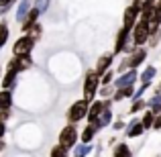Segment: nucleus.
I'll use <instances>...</instances> for the list:
<instances>
[{"label": "nucleus", "instance_id": "obj_1", "mask_svg": "<svg viewBox=\"0 0 161 157\" xmlns=\"http://www.w3.org/2000/svg\"><path fill=\"white\" fill-rule=\"evenodd\" d=\"M98 88H100V76L94 71V67L92 70L86 71V76H84V96L82 98L86 100V102H92V100L98 96Z\"/></svg>", "mask_w": 161, "mask_h": 157}, {"label": "nucleus", "instance_id": "obj_2", "mask_svg": "<svg viewBox=\"0 0 161 157\" xmlns=\"http://www.w3.org/2000/svg\"><path fill=\"white\" fill-rule=\"evenodd\" d=\"M57 141H59V145H61L63 149L71 151L75 145H78V125H71V122H67L65 126H61Z\"/></svg>", "mask_w": 161, "mask_h": 157}, {"label": "nucleus", "instance_id": "obj_3", "mask_svg": "<svg viewBox=\"0 0 161 157\" xmlns=\"http://www.w3.org/2000/svg\"><path fill=\"white\" fill-rule=\"evenodd\" d=\"M88 106H90V102H86L84 98L75 100V102L71 104L69 108H67V112H65L67 122H71V125H78L80 121H84V118L88 116Z\"/></svg>", "mask_w": 161, "mask_h": 157}, {"label": "nucleus", "instance_id": "obj_4", "mask_svg": "<svg viewBox=\"0 0 161 157\" xmlns=\"http://www.w3.org/2000/svg\"><path fill=\"white\" fill-rule=\"evenodd\" d=\"M147 39H149V23L139 19L135 23V27L130 29V41H133L135 47H145Z\"/></svg>", "mask_w": 161, "mask_h": 157}, {"label": "nucleus", "instance_id": "obj_5", "mask_svg": "<svg viewBox=\"0 0 161 157\" xmlns=\"http://www.w3.org/2000/svg\"><path fill=\"white\" fill-rule=\"evenodd\" d=\"M35 41L31 39L29 35H20L19 39L14 41L12 45V57H20V55H31V51L35 49Z\"/></svg>", "mask_w": 161, "mask_h": 157}, {"label": "nucleus", "instance_id": "obj_6", "mask_svg": "<svg viewBox=\"0 0 161 157\" xmlns=\"http://www.w3.org/2000/svg\"><path fill=\"white\" fill-rule=\"evenodd\" d=\"M33 67V57L31 55H20V57H10L6 63V70L14 71V74H23Z\"/></svg>", "mask_w": 161, "mask_h": 157}, {"label": "nucleus", "instance_id": "obj_7", "mask_svg": "<svg viewBox=\"0 0 161 157\" xmlns=\"http://www.w3.org/2000/svg\"><path fill=\"white\" fill-rule=\"evenodd\" d=\"M137 82H139V71L137 70H126L114 80L112 86L114 88H126V86H135Z\"/></svg>", "mask_w": 161, "mask_h": 157}, {"label": "nucleus", "instance_id": "obj_8", "mask_svg": "<svg viewBox=\"0 0 161 157\" xmlns=\"http://www.w3.org/2000/svg\"><path fill=\"white\" fill-rule=\"evenodd\" d=\"M137 20H139V8L133 6V4H129V6L125 8V14H122V27L130 31Z\"/></svg>", "mask_w": 161, "mask_h": 157}, {"label": "nucleus", "instance_id": "obj_9", "mask_svg": "<svg viewBox=\"0 0 161 157\" xmlns=\"http://www.w3.org/2000/svg\"><path fill=\"white\" fill-rule=\"evenodd\" d=\"M129 39H130V31L122 27L120 31L116 33V39H114V49H112V53H114V55H118V53L125 51V47H126V43H129Z\"/></svg>", "mask_w": 161, "mask_h": 157}, {"label": "nucleus", "instance_id": "obj_10", "mask_svg": "<svg viewBox=\"0 0 161 157\" xmlns=\"http://www.w3.org/2000/svg\"><path fill=\"white\" fill-rule=\"evenodd\" d=\"M112 63H114V53L112 51H108V53H102L98 57V61H96V65H94V71L98 76H102L106 70H110L112 67Z\"/></svg>", "mask_w": 161, "mask_h": 157}, {"label": "nucleus", "instance_id": "obj_11", "mask_svg": "<svg viewBox=\"0 0 161 157\" xmlns=\"http://www.w3.org/2000/svg\"><path fill=\"white\" fill-rule=\"evenodd\" d=\"M112 121H114V112L112 110H102V112L98 114V118L92 122V126H94V131L98 133V131H102V129H106V126L112 125Z\"/></svg>", "mask_w": 161, "mask_h": 157}, {"label": "nucleus", "instance_id": "obj_12", "mask_svg": "<svg viewBox=\"0 0 161 157\" xmlns=\"http://www.w3.org/2000/svg\"><path fill=\"white\" fill-rule=\"evenodd\" d=\"M143 133H145V129H143V125H141V118H133L125 129L126 139H137V137H141Z\"/></svg>", "mask_w": 161, "mask_h": 157}, {"label": "nucleus", "instance_id": "obj_13", "mask_svg": "<svg viewBox=\"0 0 161 157\" xmlns=\"http://www.w3.org/2000/svg\"><path fill=\"white\" fill-rule=\"evenodd\" d=\"M104 110V102H102V98H94L90 102V106H88V125H92V122L98 118V114Z\"/></svg>", "mask_w": 161, "mask_h": 157}, {"label": "nucleus", "instance_id": "obj_14", "mask_svg": "<svg viewBox=\"0 0 161 157\" xmlns=\"http://www.w3.org/2000/svg\"><path fill=\"white\" fill-rule=\"evenodd\" d=\"M161 43V27L155 23H149V39H147V47L155 49Z\"/></svg>", "mask_w": 161, "mask_h": 157}, {"label": "nucleus", "instance_id": "obj_15", "mask_svg": "<svg viewBox=\"0 0 161 157\" xmlns=\"http://www.w3.org/2000/svg\"><path fill=\"white\" fill-rule=\"evenodd\" d=\"M16 76H19V74L6 70L2 74V80H0V88H2V90H12V88L16 86Z\"/></svg>", "mask_w": 161, "mask_h": 157}, {"label": "nucleus", "instance_id": "obj_16", "mask_svg": "<svg viewBox=\"0 0 161 157\" xmlns=\"http://www.w3.org/2000/svg\"><path fill=\"white\" fill-rule=\"evenodd\" d=\"M135 94V86H126V88H116L112 94V102H122L126 98H133Z\"/></svg>", "mask_w": 161, "mask_h": 157}, {"label": "nucleus", "instance_id": "obj_17", "mask_svg": "<svg viewBox=\"0 0 161 157\" xmlns=\"http://www.w3.org/2000/svg\"><path fill=\"white\" fill-rule=\"evenodd\" d=\"M31 8H33V0H20L19 8H16V20H19V23H23L25 16L29 14V10H31Z\"/></svg>", "mask_w": 161, "mask_h": 157}, {"label": "nucleus", "instance_id": "obj_18", "mask_svg": "<svg viewBox=\"0 0 161 157\" xmlns=\"http://www.w3.org/2000/svg\"><path fill=\"white\" fill-rule=\"evenodd\" d=\"M94 137H96L94 126H92V125H88V126H84V131L80 133V143H84V145H90V143L94 141Z\"/></svg>", "mask_w": 161, "mask_h": 157}, {"label": "nucleus", "instance_id": "obj_19", "mask_svg": "<svg viewBox=\"0 0 161 157\" xmlns=\"http://www.w3.org/2000/svg\"><path fill=\"white\" fill-rule=\"evenodd\" d=\"M112 157H133V151L126 143H116L112 149Z\"/></svg>", "mask_w": 161, "mask_h": 157}, {"label": "nucleus", "instance_id": "obj_20", "mask_svg": "<svg viewBox=\"0 0 161 157\" xmlns=\"http://www.w3.org/2000/svg\"><path fill=\"white\" fill-rule=\"evenodd\" d=\"M155 76H157V67L155 65H147L145 70L139 74V82H153Z\"/></svg>", "mask_w": 161, "mask_h": 157}, {"label": "nucleus", "instance_id": "obj_21", "mask_svg": "<svg viewBox=\"0 0 161 157\" xmlns=\"http://www.w3.org/2000/svg\"><path fill=\"white\" fill-rule=\"evenodd\" d=\"M12 108V90H0V110Z\"/></svg>", "mask_w": 161, "mask_h": 157}, {"label": "nucleus", "instance_id": "obj_22", "mask_svg": "<svg viewBox=\"0 0 161 157\" xmlns=\"http://www.w3.org/2000/svg\"><path fill=\"white\" fill-rule=\"evenodd\" d=\"M145 102H147V108H149L153 114H161V94L151 96V98L145 100Z\"/></svg>", "mask_w": 161, "mask_h": 157}, {"label": "nucleus", "instance_id": "obj_23", "mask_svg": "<svg viewBox=\"0 0 161 157\" xmlns=\"http://www.w3.org/2000/svg\"><path fill=\"white\" fill-rule=\"evenodd\" d=\"M8 37H10V31H8V23L6 20H0V49L8 43Z\"/></svg>", "mask_w": 161, "mask_h": 157}, {"label": "nucleus", "instance_id": "obj_24", "mask_svg": "<svg viewBox=\"0 0 161 157\" xmlns=\"http://www.w3.org/2000/svg\"><path fill=\"white\" fill-rule=\"evenodd\" d=\"M153 118H155V114L151 112L149 108H145V112H143V118H141V125H143V129H145V131H149L151 126H153Z\"/></svg>", "mask_w": 161, "mask_h": 157}, {"label": "nucleus", "instance_id": "obj_25", "mask_svg": "<svg viewBox=\"0 0 161 157\" xmlns=\"http://www.w3.org/2000/svg\"><path fill=\"white\" fill-rule=\"evenodd\" d=\"M145 108H147V102L143 98L133 100V104H130V108H129V114H139V112H143Z\"/></svg>", "mask_w": 161, "mask_h": 157}, {"label": "nucleus", "instance_id": "obj_26", "mask_svg": "<svg viewBox=\"0 0 161 157\" xmlns=\"http://www.w3.org/2000/svg\"><path fill=\"white\" fill-rule=\"evenodd\" d=\"M27 35H29V37H31V39L37 43V41L41 39V35H43V27H41V23H35V25H33V27L29 29Z\"/></svg>", "mask_w": 161, "mask_h": 157}, {"label": "nucleus", "instance_id": "obj_27", "mask_svg": "<svg viewBox=\"0 0 161 157\" xmlns=\"http://www.w3.org/2000/svg\"><path fill=\"white\" fill-rule=\"evenodd\" d=\"M71 151H74V157H86L92 151V145H84V143H80V145H75Z\"/></svg>", "mask_w": 161, "mask_h": 157}, {"label": "nucleus", "instance_id": "obj_28", "mask_svg": "<svg viewBox=\"0 0 161 157\" xmlns=\"http://www.w3.org/2000/svg\"><path fill=\"white\" fill-rule=\"evenodd\" d=\"M112 82H114V70L110 67V70H106L102 76H100V86H110Z\"/></svg>", "mask_w": 161, "mask_h": 157}, {"label": "nucleus", "instance_id": "obj_29", "mask_svg": "<svg viewBox=\"0 0 161 157\" xmlns=\"http://www.w3.org/2000/svg\"><path fill=\"white\" fill-rule=\"evenodd\" d=\"M114 90H116V88H114L112 84H110V86H100V88H98V96H100L102 100H106V98H112Z\"/></svg>", "mask_w": 161, "mask_h": 157}, {"label": "nucleus", "instance_id": "obj_30", "mask_svg": "<svg viewBox=\"0 0 161 157\" xmlns=\"http://www.w3.org/2000/svg\"><path fill=\"white\" fill-rule=\"evenodd\" d=\"M49 157H69V151L63 149L61 145H53V147H51V153H49Z\"/></svg>", "mask_w": 161, "mask_h": 157}, {"label": "nucleus", "instance_id": "obj_31", "mask_svg": "<svg viewBox=\"0 0 161 157\" xmlns=\"http://www.w3.org/2000/svg\"><path fill=\"white\" fill-rule=\"evenodd\" d=\"M49 2H51V0H33V8H37V10L43 14V12L49 8Z\"/></svg>", "mask_w": 161, "mask_h": 157}, {"label": "nucleus", "instance_id": "obj_32", "mask_svg": "<svg viewBox=\"0 0 161 157\" xmlns=\"http://www.w3.org/2000/svg\"><path fill=\"white\" fill-rule=\"evenodd\" d=\"M14 2H16V0H0V16L6 14V12L14 6Z\"/></svg>", "mask_w": 161, "mask_h": 157}, {"label": "nucleus", "instance_id": "obj_33", "mask_svg": "<svg viewBox=\"0 0 161 157\" xmlns=\"http://www.w3.org/2000/svg\"><path fill=\"white\" fill-rule=\"evenodd\" d=\"M151 23H155V25L161 27V0L155 2V12H153V20H151Z\"/></svg>", "mask_w": 161, "mask_h": 157}, {"label": "nucleus", "instance_id": "obj_34", "mask_svg": "<svg viewBox=\"0 0 161 157\" xmlns=\"http://www.w3.org/2000/svg\"><path fill=\"white\" fill-rule=\"evenodd\" d=\"M12 118V108H6V110H0V122H4L6 125L8 121Z\"/></svg>", "mask_w": 161, "mask_h": 157}, {"label": "nucleus", "instance_id": "obj_35", "mask_svg": "<svg viewBox=\"0 0 161 157\" xmlns=\"http://www.w3.org/2000/svg\"><path fill=\"white\" fill-rule=\"evenodd\" d=\"M112 129H114V131H122V129H126L125 121H122V118H118V121H112Z\"/></svg>", "mask_w": 161, "mask_h": 157}, {"label": "nucleus", "instance_id": "obj_36", "mask_svg": "<svg viewBox=\"0 0 161 157\" xmlns=\"http://www.w3.org/2000/svg\"><path fill=\"white\" fill-rule=\"evenodd\" d=\"M153 131H159L161 129V114H155V118H153V126H151Z\"/></svg>", "mask_w": 161, "mask_h": 157}, {"label": "nucleus", "instance_id": "obj_37", "mask_svg": "<svg viewBox=\"0 0 161 157\" xmlns=\"http://www.w3.org/2000/svg\"><path fill=\"white\" fill-rule=\"evenodd\" d=\"M4 135H6V125H4V122H0V139H2Z\"/></svg>", "mask_w": 161, "mask_h": 157}, {"label": "nucleus", "instance_id": "obj_38", "mask_svg": "<svg viewBox=\"0 0 161 157\" xmlns=\"http://www.w3.org/2000/svg\"><path fill=\"white\" fill-rule=\"evenodd\" d=\"M155 94H161V80H159L157 86H155Z\"/></svg>", "mask_w": 161, "mask_h": 157}, {"label": "nucleus", "instance_id": "obj_39", "mask_svg": "<svg viewBox=\"0 0 161 157\" xmlns=\"http://www.w3.org/2000/svg\"><path fill=\"white\" fill-rule=\"evenodd\" d=\"M4 149V141H2V139H0V151H2Z\"/></svg>", "mask_w": 161, "mask_h": 157}, {"label": "nucleus", "instance_id": "obj_40", "mask_svg": "<svg viewBox=\"0 0 161 157\" xmlns=\"http://www.w3.org/2000/svg\"><path fill=\"white\" fill-rule=\"evenodd\" d=\"M2 74H4V70H2V65H0V80H2Z\"/></svg>", "mask_w": 161, "mask_h": 157}]
</instances>
